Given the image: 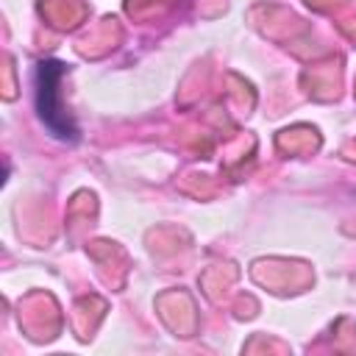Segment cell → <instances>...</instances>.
I'll return each mask as SVG.
<instances>
[{"label": "cell", "instance_id": "obj_1", "mask_svg": "<svg viewBox=\"0 0 356 356\" xmlns=\"http://www.w3.org/2000/svg\"><path fill=\"white\" fill-rule=\"evenodd\" d=\"M64 70L67 67L61 61H56V58H47V61H39L36 64V111H39L42 125L56 139L72 142V139H78V128L72 125L70 114L64 111L61 92H58V83L64 78Z\"/></svg>", "mask_w": 356, "mask_h": 356}]
</instances>
